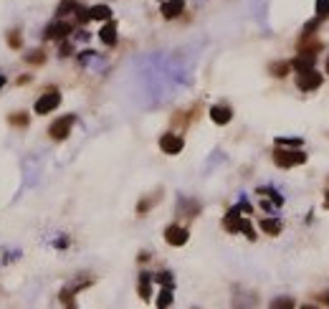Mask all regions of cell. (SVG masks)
Here are the masks:
<instances>
[{
  "mask_svg": "<svg viewBox=\"0 0 329 309\" xmlns=\"http://www.w3.org/2000/svg\"><path fill=\"white\" fill-rule=\"evenodd\" d=\"M170 304H172V289L164 287V289L160 292V297H157V307L164 309V307H170Z\"/></svg>",
  "mask_w": 329,
  "mask_h": 309,
  "instance_id": "16",
  "label": "cell"
},
{
  "mask_svg": "<svg viewBox=\"0 0 329 309\" xmlns=\"http://www.w3.org/2000/svg\"><path fill=\"white\" fill-rule=\"evenodd\" d=\"M241 231H243V233H246V236H248V238H251V241H253V238H256V231H253V226H251V223H248V220H246V218H243V220H241Z\"/></svg>",
  "mask_w": 329,
  "mask_h": 309,
  "instance_id": "19",
  "label": "cell"
},
{
  "mask_svg": "<svg viewBox=\"0 0 329 309\" xmlns=\"http://www.w3.org/2000/svg\"><path fill=\"white\" fill-rule=\"evenodd\" d=\"M13 124H25L28 119H25V114H13V119H10Z\"/></svg>",
  "mask_w": 329,
  "mask_h": 309,
  "instance_id": "24",
  "label": "cell"
},
{
  "mask_svg": "<svg viewBox=\"0 0 329 309\" xmlns=\"http://www.w3.org/2000/svg\"><path fill=\"white\" fill-rule=\"evenodd\" d=\"M241 208H231L228 213H226V218H223V226H226V231H231V233H236V231H241Z\"/></svg>",
  "mask_w": 329,
  "mask_h": 309,
  "instance_id": "8",
  "label": "cell"
},
{
  "mask_svg": "<svg viewBox=\"0 0 329 309\" xmlns=\"http://www.w3.org/2000/svg\"><path fill=\"white\" fill-rule=\"evenodd\" d=\"M279 167H294V165H304L307 162V155L304 152H284V150H276L273 155Z\"/></svg>",
  "mask_w": 329,
  "mask_h": 309,
  "instance_id": "4",
  "label": "cell"
},
{
  "mask_svg": "<svg viewBox=\"0 0 329 309\" xmlns=\"http://www.w3.org/2000/svg\"><path fill=\"white\" fill-rule=\"evenodd\" d=\"M89 15H91V20H109L112 18V8L109 5H94V8H89Z\"/></svg>",
  "mask_w": 329,
  "mask_h": 309,
  "instance_id": "13",
  "label": "cell"
},
{
  "mask_svg": "<svg viewBox=\"0 0 329 309\" xmlns=\"http://www.w3.org/2000/svg\"><path fill=\"white\" fill-rule=\"evenodd\" d=\"M66 36H71V23H66V20H53L46 28V38H51V41H64Z\"/></svg>",
  "mask_w": 329,
  "mask_h": 309,
  "instance_id": "5",
  "label": "cell"
},
{
  "mask_svg": "<svg viewBox=\"0 0 329 309\" xmlns=\"http://www.w3.org/2000/svg\"><path fill=\"white\" fill-rule=\"evenodd\" d=\"M5 81H8V76H0V89L5 87Z\"/></svg>",
  "mask_w": 329,
  "mask_h": 309,
  "instance_id": "27",
  "label": "cell"
},
{
  "mask_svg": "<svg viewBox=\"0 0 329 309\" xmlns=\"http://www.w3.org/2000/svg\"><path fill=\"white\" fill-rule=\"evenodd\" d=\"M43 51H33V53H28L25 56V61H31V64H43Z\"/></svg>",
  "mask_w": 329,
  "mask_h": 309,
  "instance_id": "20",
  "label": "cell"
},
{
  "mask_svg": "<svg viewBox=\"0 0 329 309\" xmlns=\"http://www.w3.org/2000/svg\"><path fill=\"white\" fill-rule=\"evenodd\" d=\"M182 10H185L182 0H162V15L164 18H177Z\"/></svg>",
  "mask_w": 329,
  "mask_h": 309,
  "instance_id": "9",
  "label": "cell"
},
{
  "mask_svg": "<svg viewBox=\"0 0 329 309\" xmlns=\"http://www.w3.org/2000/svg\"><path fill=\"white\" fill-rule=\"evenodd\" d=\"M157 282L164 284V287H172V276H170L167 271H162V274H157Z\"/></svg>",
  "mask_w": 329,
  "mask_h": 309,
  "instance_id": "21",
  "label": "cell"
},
{
  "mask_svg": "<svg viewBox=\"0 0 329 309\" xmlns=\"http://www.w3.org/2000/svg\"><path fill=\"white\" fill-rule=\"evenodd\" d=\"M261 228L268 233V236H279L281 233V223H276V220H268V218H263L261 220Z\"/></svg>",
  "mask_w": 329,
  "mask_h": 309,
  "instance_id": "15",
  "label": "cell"
},
{
  "mask_svg": "<svg viewBox=\"0 0 329 309\" xmlns=\"http://www.w3.org/2000/svg\"><path fill=\"white\" fill-rule=\"evenodd\" d=\"M291 66L296 71H309V69H314V56L312 53H301V56H296V59H294Z\"/></svg>",
  "mask_w": 329,
  "mask_h": 309,
  "instance_id": "12",
  "label": "cell"
},
{
  "mask_svg": "<svg viewBox=\"0 0 329 309\" xmlns=\"http://www.w3.org/2000/svg\"><path fill=\"white\" fill-rule=\"evenodd\" d=\"M61 104V94L59 92H46L38 102H36V114H48V111H53V109H56Z\"/></svg>",
  "mask_w": 329,
  "mask_h": 309,
  "instance_id": "2",
  "label": "cell"
},
{
  "mask_svg": "<svg viewBox=\"0 0 329 309\" xmlns=\"http://www.w3.org/2000/svg\"><path fill=\"white\" fill-rule=\"evenodd\" d=\"M231 117H233V111H231L228 106H213V109H210V119H213L215 124H228Z\"/></svg>",
  "mask_w": 329,
  "mask_h": 309,
  "instance_id": "10",
  "label": "cell"
},
{
  "mask_svg": "<svg viewBox=\"0 0 329 309\" xmlns=\"http://www.w3.org/2000/svg\"><path fill=\"white\" fill-rule=\"evenodd\" d=\"M276 145H279V147H281V145H286V147H299L301 139H299V137H291V139H289V137H279Z\"/></svg>",
  "mask_w": 329,
  "mask_h": 309,
  "instance_id": "17",
  "label": "cell"
},
{
  "mask_svg": "<svg viewBox=\"0 0 329 309\" xmlns=\"http://www.w3.org/2000/svg\"><path fill=\"white\" fill-rule=\"evenodd\" d=\"M271 307H294V302H286V299H279V302H273Z\"/></svg>",
  "mask_w": 329,
  "mask_h": 309,
  "instance_id": "25",
  "label": "cell"
},
{
  "mask_svg": "<svg viewBox=\"0 0 329 309\" xmlns=\"http://www.w3.org/2000/svg\"><path fill=\"white\" fill-rule=\"evenodd\" d=\"M74 117L69 114V117H61V119H56L51 127H48V134L53 137V139H66L69 137V132H71V127H74Z\"/></svg>",
  "mask_w": 329,
  "mask_h": 309,
  "instance_id": "3",
  "label": "cell"
},
{
  "mask_svg": "<svg viewBox=\"0 0 329 309\" xmlns=\"http://www.w3.org/2000/svg\"><path fill=\"white\" fill-rule=\"evenodd\" d=\"M150 284H152V276H150V274H142V276H140V297L147 299V302H150V297H152V287H150Z\"/></svg>",
  "mask_w": 329,
  "mask_h": 309,
  "instance_id": "14",
  "label": "cell"
},
{
  "mask_svg": "<svg viewBox=\"0 0 329 309\" xmlns=\"http://www.w3.org/2000/svg\"><path fill=\"white\" fill-rule=\"evenodd\" d=\"M317 15L327 18L329 15V0H317Z\"/></svg>",
  "mask_w": 329,
  "mask_h": 309,
  "instance_id": "18",
  "label": "cell"
},
{
  "mask_svg": "<svg viewBox=\"0 0 329 309\" xmlns=\"http://www.w3.org/2000/svg\"><path fill=\"white\" fill-rule=\"evenodd\" d=\"M327 74H329V59H327Z\"/></svg>",
  "mask_w": 329,
  "mask_h": 309,
  "instance_id": "28",
  "label": "cell"
},
{
  "mask_svg": "<svg viewBox=\"0 0 329 309\" xmlns=\"http://www.w3.org/2000/svg\"><path fill=\"white\" fill-rule=\"evenodd\" d=\"M187 238H190V233L182 226H167L164 228V241H167L170 246H185Z\"/></svg>",
  "mask_w": 329,
  "mask_h": 309,
  "instance_id": "7",
  "label": "cell"
},
{
  "mask_svg": "<svg viewBox=\"0 0 329 309\" xmlns=\"http://www.w3.org/2000/svg\"><path fill=\"white\" fill-rule=\"evenodd\" d=\"M99 38L106 43V46H114L117 43V25L112 23V20H109L104 28H101V33H99Z\"/></svg>",
  "mask_w": 329,
  "mask_h": 309,
  "instance_id": "11",
  "label": "cell"
},
{
  "mask_svg": "<svg viewBox=\"0 0 329 309\" xmlns=\"http://www.w3.org/2000/svg\"><path fill=\"white\" fill-rule=\"evenodd\" d=\"M319 84H322V76H319L314 69H309V71H299V76H296V87H299L301 92L319 89Z\"/></svg>",
  "mask_w": 329,
  "mask_h": 309,
  "instance_id": "1",
  "label": "cell"
},
{
  "mask_svg": "<svg viewBox=\"0 0 329 309\" xmlns=\"http://www.w3.org/2000/svg\"><path fill=\"white\" fill-rule=\"evenodd\" d=\"M8 43H10V48H20V36H18V33H10Z\"/></svg>",
  "mask_w": 329,
  "mask_h": 309,
  "instance_id": "23",
  "label": "cell"
},
{
  "mask_svg": "<svg viewBox=\"0 0 329 309\" xmlns=\"http://www.w3.org/2000/svg\"><path fill=\"white\" fill-rule=\"evenodd\" d=\"M182 137H177V134H164V137H160V150L164 152V155H177V152H182Z\"/></svg>",
  "mask_w": 329,
  "mask_h": 309,
  "instance_id": "6",
  "label": "cell"
},
{
  "mask_svg": "<svg viewBox=\"0 0 329 309\" xmlns=\"http://www.w3.org/2000/svg\"><path fill=\"white\" fill-rule=\"evenodd\" d=\"M286 71H289V64H279V66H271V74H276L279 79H281V76H284Z\"/></svg>",
  "mask_w": 329,
  "mask_h": 309,
  "instance_id": "22",
  "label": "cell"
},
{
  "mask_svg": "<svg viewBox=\"0 0 329 309\" xmlns=\"http://www.w3.org/2000/svg\"><path fill=\"white\" fill-rule=\"evenodd\" d=\"M327 198H329V195H327Z\"/></svg>",
  "mask_w": 329,
  "mask_h": 309,
  "instance_id": "29",
  "label": "cell"
},
{
  "mask_svg": "<svg viewBox=\"0 0 329 309\" xmlns=\"http://www.w3.org/2000/svg\"><path fill=\"white\" fill-rule=\"evenodd\" d=\"M61 56H71V43H61Z\"/></svg>",
  "mask_w": 329,
  "mask_h": 309,
  "instance_id": "26",
  "label": "cell"
}]
</instances>
